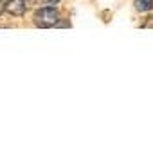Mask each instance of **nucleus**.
Returning a JSON list of instances; mask_svg holds the SVG:
<instances>
[{
  "label": "nucleus",
  "mask_w": 153,
  "mask_h": 155,
  "mask_svg": "<svg viewBox=\"0 0 153 155\" xmlns=\"http://www.w3.org/2000/svg\"><path fill=\"white\" fill-rule=\"evenodd\" d=\"M58 22H60V11L54 5H45V7L34 11V24L41 29L54 27V25H58Z\"/></svg>",
  "instance_id": "nucleus-1"
},
{
  "label": "nucleus",
  "mask_w": 153,
  "mask_h": 155,
  "mask_svg": "<svg viewBox=\"0 0 153 155\" xmlns=\"http://www.w3.org/2000/svg\"><path fill=\"white\" fill-rule=\"evenodd\" d=\"M5 11L13 16H24L25 15V0H7Z\"/></svg>",
  "instance_id": "nucleus-2"
},
{
  "label": "nucleus",
  "mask_w": 153,
  "mask_h": 155,
  "mask_svg": "<svg viewBox=\"0 0 153 155\" xmlns=\"http://www.w3.org/2000/svg\"><path fill=\"white\" fill-rule=\"evenodd\" d=\"M153 7V0H135V9L137 11H150Z\"/></svg>",
  "instance_id": "nucleus-3"
},
{
  "label": "nucleus",
  "mask_w": 153,
  "mask_h": 155,
  "mask_svg": "<svg viewBox=\"0 0 153 155\" xmlns=\"http://www.w3.org/2000/svg\"><path fill=\"white\" fill-rule=\"evenodd\" d=\"M40 2H41V4H47V5H56L60 0H40Z\"/></svg>",
  "instance_id": "nucleus-4"
},
{
  "label": "nucleus",
  "mask_w": 153,
  "mask_h": 155,
  "mask_svg": "<svg viewBox=\"0 0 153 155\" xmlns=\"http://www.w3.org/2000/svg\"><path fill=\"white\" fill-rule=\"evenodd\" d=\"M4 11H5V2H2V0H0V15H2Z\"/></svg>",
  "instance_id": "nucleus-5"
},
{
  "label": "nucleus",
  "mask_w": 153,
  "mask_h": 155,
  "mask_svg": "<svg viewBox=\"0 0 153 155\" xmlns=\"http://www.w3.org/2000/svg\"><path fill=\"white\" fill-rule=\"evenodd\" d=\"M151 18H153V16H151Z\"/></svg>",
  "instance_id": "nucleus-6"
}]
</instances>
